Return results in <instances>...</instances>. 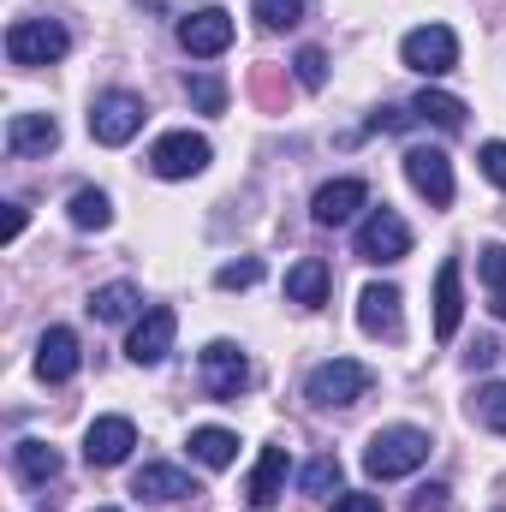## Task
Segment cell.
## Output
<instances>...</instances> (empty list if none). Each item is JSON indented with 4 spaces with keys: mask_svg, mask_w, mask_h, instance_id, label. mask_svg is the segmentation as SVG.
<instances>
[{
    "mask_svg": "<svg viewBox=\"0 0 506 512\" xmlns=\"http://www.w3.org/2000/svg\"><path fill=\"white\" fill-rule=\"evenodd\" d=\"M429 459V435L411 429V423H393V429H376L370 447H364V471L376 483H393V477H411L417 465Z\"/></svg>",
    "mask_w": 506,
    "mask_h": 512,
    "instance_id": "cell-1",
    "label": "cell"
},
{
    "mask_svg": "<svg viewBox=\"0 0 506 512\" xmlns=\"http://www.w3.org/2000/svg\"><path fill=\"white\" fill-rule=\"evenodd\" d=\"M370 387H376V370H370V364H358V358H328V364L310 370L304 399L322 405V411H346V405H358Z\"/></svg>",
    "mask_w": 506,
    "mask_h": 512,
    "instance_id": "cell-2",
    "label": "cell"
},
{
    "mask_svg": "<svg viewBox=\"0 0 506 512\" xmlns=\"http://www.w3.org/2000/svg\"><path fill=\"white\" fill-rule=\"evenodd\" d=\"M66 48H72V36H66V24H54V18H18V24L6 30V60H12V66H54Z\"/></svg>",
    "mask_w": 506,
    "mask_h": 512,
    "instance_id": "cell-3",
    "label": "cell"
},
{
    "mask_svg": "<svg viewBox=\"0 0 506 512\" xmlns=\"http://www.w3.org/2000/svg\"><path fill=\"white\" fill-rule=\"evenodd\" d=\"M399 60H405L411 72H423V78H447V72L459 66V36H453L447 24H417V30L399 42Z\"/></svg>",
    "mask_w": 506,
    "mask_h": 512,
    "instance_id": "cell-4",
    "label": "cell"
},
{
    "mask_svg": "<svg viewBox=\"0 0 506 512\" xmlns=\"http://www.w3.org/2000/svg\"><path fill=\"white\" fill-rule=\"evenodd\" d=\"M209 137L203 131H167L155 149H149V167H155V179H197L203 167H209Z\"/></svg>",
    "mask_w": 506,
    "mask_h": 512,
    "instance_id": "cell-5",
    "label": "cell"
},
{
    "mask_svg": "<svg viewBox=\"0 0 506 512\" xmlns=\"http://www.w3.org/2000/svg\"><path fill=\"white\" fill-rule=\"evenodd\" d=\"M143 131V102L131 96V90H108V96H96V108H90V137L96 143H108V149H120Z\"/></svg>",
    "mask_w": 506,
    "mask_h": 512,
    "instance_id": "cell-6",
    "label": "cell"
},
{
    "mask_svg": "<svg viewBox=\"0 0 506 512\" xmlns=\"http://www.w3.org/2000/svg\"><path fill=\"white\" fill-rule=\"evenodd\" d=\"M405 179H411L417 197H429V209L453 203V161H447V149H429V143L405 149Z\"/></svg>",
    "mask_w": 506,
    "mask_h": 512,
    "instance_id": "cell-7",
    "label": "cell"
},
{
    "mask_svg": "<svg viewBox=\"0 0 506 512\" xmlns=\"http://www.w3.org/2000/svg\"><path fill=\"white\" fill-rule=\"evenodd\" d=\"M203 387H209V399L233 405V399L251 387V358H245L233 340H215V346L203 352Z\"/></svg>",
    "mask_w": 506,
    "mask_h": 512,
    "instance_id": "cell-8",
    "label": "cell"
},
{
    "mask_svg": "<svg viewBox=\"0 0 506 512\" xmlns=\"http://www.w3.org/2000/svg\"><path fill=\"white\" fill-rule=\"evenodd\" d=\"M358 256H364V262H376V268H381V262H405V256H411V227L381 203L376 215L358 227Z\"/></svg>",
    "mask_w": 506,
    "mask_h": 512,
    "instance_id": "cell-9",
    "label": "cell"
},
{
    "mask_svg": "<svg viewBox=\"0 0 506 512\" xmlns=\"http://www.w3.org/2000/svg\"><path fill=\"white\" fill-rule=\"evenodd\" d=\"M179 48H185V54H197V60H215V54H227V48H233V12H221V6H203V12L179 18Z\"/></svg>",
    "mask_w": 506,
    "mask_h": 512,
    "instance_id": "cell-10",
    "label": "cell"
},
{
    "mask_svg": "<svg viewBox=\"0 0 506 512\" xmlns=\"http://www.w3.org/2000/svg\"><path fill=\"white\" fill-rule=\"evenodd\" d=\"M173 334H179V316H173V310H161V304H155V310H143V316H137V328H131V340H126V358H131V364H143V370H149V364H161V358L173 352Z\"/></svg>",
    "mask_w": 506,
    "mask_h": 512,
    "instance_id": "cell-11",
    "label": "cell"
},
{
    "mask_svg": "<svg viewBox=\"0 0 506 512\" xmlns=\"http://www.w3.org/2000/svg\"><path fill=\"white\" fill-rule=\"evenodd\" d=\"M131 447H137V423H131V417H96V423H90V435H84V459H90L96 471L126 465Z\"/></svg>",
    "mask_w": 506,
    "mask_h": 512,
    "instance_id": "cell-12",
    "label": "cell"
},
{
    "mask_svg": "<svg viewBox=\"0 0 506 512\" xmlns=\"http://www.w3.org/2000/svg\"><path fill=\"white\" fill-rule=\"evenodd\" d=\"M358 209H370V185H364V179H334V185H322L316 203H310L316 227H346V221H358Z\"/></svg>",
    "mask_w": 506,
    "mask_h": 512,
    "instance_id": "cell-13",
    "label": "cell"
},
{
    "mask_svg": "<svg viewBox=\"0 0 506 512\" xmlns=\"http://www.w3.org/2000/svg\"><path fill=\"white\" fill-rule=\"evenodd\" d=\"M399 304H405L399 286H364L358 292V328L376 334V340H399V328H405L399 322Z\"/></svg>",
    "mask_w": 506,
    "mask_h": 512,
    "instance_id": "cell-14",
    "label": "cell"
},
{
    "mask_svg": "<svg viewBox=\"0 0 506 512\" xmlns=\"http://www.w3.org/2000/svg\"><path fill=\"white\" fill-rule=\"evenodd\" d=\"M465 322V286H459V256L435 268V340H453Z\"/></svg>",
    "mask_w": 506,
    "mask_h": 512,
    "instance_id": "cell-15",
    "label": "cell"
},
{
    "mask_svg": "<svg viewBox=\"0 0 506 512\" xmlns=\"http://www.w3.org/2000/svg\"><path fill=\"white\" fill-rule=\"evenodd\" d=\"M36 376L42 382H72L78 376V334L72 328H48L36 340Z\"/></svg>",
    "mask_w": 506,
    "mask_h": 512,
    "instance_id": "cell-16",
    "label": "cell"
},
{
    "mask_svg": "<svg viewBox=\"0 0 506 512\" xmlns=\"http://www.w3.org/2000/svg\"><path fill=\"white\" fill-rule=\"evenodd\" d=\"M131 495H137V501H191V495H203V489H197L191 471H179V465H143V471L131 477Z\"/></svg>",
    "mask_w": 506,
    "mask_h": 512,
    "instance_id": "cell-17",
    "label": "cell"
},
{
    "mask_svg": "<svg viewBox=\"0 0 506 512\" xmlns=\"http://www.w3.org/2000/svg\"><path fill=\"white\" fill-rule=\"evenodd\" d=\"M286 471H292V459H286V447H262V459H256L251 483H245V501L256 512H268L280 495H286Z\"/></svg>",
    "mask_w": 506,
    "mask_h": 512,
    "instance_id": "cell-18",
    "label": "cell"
},
{
    "mask_svg": "<svg viewBox=\"0 0 506 512\" xmlns=\"http://www.w3.org/2000/svg\"><path fill=\"white\" fill-rule=\"evenodd\" d=\"M328 292H334V268H328L322 256H304V262L286 268V298H292V304L316 310V304H328Z\"/></svg>",
    "mask_w": 506,
    "mask_h": 512,
    "instance_id": "cell-19",
    "label": "cell"
},
{
    "mask_svg": "<svg viewBox=\"0 0 506 512\" xmlns=\"http://www.w3.org/2000/svg\"><path fill=\"white\" fill-rule=\"evenodd\" d=\"M60 143V126H54V114H12L6 120V149L24 161V155H48Z\"/></svg>",
    "mask_w": 506,
    "mask_h": 512,
    "instance_id": "cell-20",
    "label": "cell"
},
{
    "mask_svg": "<svg viewBox=\"0 0 506 512\" xmlns=\"http://www.w3.org/2000/svg\"><path fill=\"white\" fill-rule=\"evenodd\" d=\"M191 459L209 471H227L239 459V435L233 429H191Z\"/></svg>",
    "mask_w": 506,
    "mask_h": 512,
    "instance_id": "cell-21",
    "label": "cell"
},
{
    "mask_svg": "<svg viewBox=\"0 0 506 512\" xmlns=\"http://www.w3.org/2000/svg\"><path fill=\"white\" fill-rule=\"evenodd\" d=\"M12 465H18L24 483H54V477H60V453H54L48 441H18V447H12Z\"/></svg>",
    "mask_w": 506,
    "mask_h": 512,
    "instance_id": "cell-22",
    "label": "cell"
},
{
    "mask_svg": "<svg viewBox=\"0 0 506 512\" xmlns=\"http://www.w3.org/2000/svg\"><path fill=\"white\" fill-rule=\"evenodd\" d=\"M411 114H417V120H429L435 131H459V126H465V102H459V96H447V90H423V96L411 102Z\"/></svg>",
    "mask_w": 506,
    "mask_h": 512,
    "instance_id": "cell-23",
    "label": "cell"
},
{
    "mask_svg": "<svg viewBox=\"0 0 506 512\" xmlns=\"http://www.w3.org/2000/svg\"><path fill=\"white\" fill-rule=\"evenodd\" d=\"M108 221H114V203H108V191H96V185L72 191V227H78V233H102Z\"/></svg>",
    "mask_w": 506,
    "mask_h": 512,
    "instance_id": "cell-24",
    "label": "cell"
},
{
    "mask_svg": "<svg viewBox=\"0 0 506 512\" xmlns=\"http://www.w3.org/2000/svg\"><path fill=\"white\" fill-rule=\"evenodd\" d=\"M90 316H96V322H126V316H137V286H126V280H114V286H96V298H90Z\"/></svg>",
    "mask_w": 506,
    "mask_h": 512,
    "instance_id": "cell-25",
    "label": "cell"
},
{
    "mask_svg": "<svg viewBox=\"0 0 506 512\" xmlns=\"http://www.w3.org/2000/svg\"><path fill=\"white\" fill-rule=\"evenodd\" d=\"M251 18L262 30H292L304 18V0H251Z\"/></svg>",
    "mask_w": 506,
    "mask_h": 512,
    "instance_id": "cell-26",
    "label": "cell"
},
{
    "mask_svg": "<svg viewBox=\"0 0 506 512\" xmlns=\"http://www.w3.org/2000/svg\"><path fill=\"white\" fill-rule=\"evenodd\" d=\"M471 411L495 429V435H506V382H489V387H477V399H471Z\"/></svg>",
    "mask_w": 506,
    "mask_h": 512,
    "instance_id": "cell-27",
    "label": "cell"
},
{
    "mask_svg": "<svg viewBox=\"0 0 506 512\" xmlns=\"http://www.w3.org/2000/svg\"><path fill=\"white\" fill-rule=\"evenodd\" d=\"M185 96H191L203 114H221V108H227V84H221L215 72H197V78H185Z\"/></svg>",
    "mask_w": 506,
    "mask_h": 512,
    "instance_id": "cell-28",
    "label": "cell"
},
{
    "mask_svg": "<svg viewBox=\"0 0 506 512\" xmlns=\"http://www.w3.org/2000/svg\"><path fill=\"white\" fill-rule=\"evenodd\" d=\"M298 489H304V495H328V489H340V459H334V453L310 459L304 477H298Z\"/></svg>",
    "mask_w": 506,
    "mask_h": 512,
    "instance_id": "cell-29",
    "label": "cell"
},
{
    "mask_svg": "<svg viewBox=\"0 0 506 512\" xmlns=\"http://www.w3.org/2000/svg\"><path fill=\"white\" fill-rule=\"evenodd\" d=\"M477 274H483L489 298H501V292H506V245H483V256H477Z\"/></svg>",
    "mask_w": 506,
    "mask_h": 512,
    "instance_id": "cell-30",
    "label": "cell"
},
{
    "mask_svg": "<svg viewBox=\"0 0 506 512\" xmlns=\"http://www.w3.org/2000/svg\"><path fill=\"white\" fill-rule=\"evenodd\" d=\"M292 72H298V84H304V90H322V84H328V54H322V48H298Z\"/></svg>",
    "mask_w": 506,
    "mask_h": 512,
    "instance_id": "cell-31",
    "label": "cell"
},
{
    "mask_svg": "<svg viewBox=\"0 0 506 512\" xmlns=\"http://www.w3.org/2000/svg\"><path fill=\"white\" fill-rule=\"evenodd\" d=\"M256 280H262V262H256V256H245V262H227V268L215 274V286H221V292H245V286H256Z\"/></svg>",
    "mask_w": 506,
    "mask_h": 512,
    "instance_id": "cell-32",
    "label": "cell"
},
{
    "mask_svg": "<svg viewBox=\"0 0 506 512\" xmlns=\"http://www.w3.org/2000/svg\"><path fill=\"white\" fill-rule=\"evenodd\" d=\"M477 161H483L489 185H501V191H506V143H483V155H477Z\"/></svg>",
    "mask_w": 506,
    "mask_h": 512,
    "instance_id": "cell-33",
    "label": "cell"
},
{
    "mask_svg": "<svg viewBox=\"0 0 506 512\" xmlns=\"http://www.w3.org/2000/svg\"><path fill=\"white\" fill-rule=\"evenodd\" d=\"M411 120H417V114H405V108H376V114H370V131H405Z\"/></svg>",
    "mask_w": 506,
    "mask_h": 512,
    "instance_id": "cell-34",
    "label": "cell"
},
{
    "mask_svg": "<svg viewBox=\"0 0 506 512\" xmlns=\"http://www.w3.org/2000/svg\"><path fill=\"white\" fill-rule=\"evenodd\" d=\"M334 512H387V507H381V495H364V489H352V495H340V501H334Z\"/></svg>",
    "mask_w": 506,
    "mask_h": 512,
    "instance_id": "cell-35",
    "label": "cell"
},
{
    "mask_svg": "<svg viewBox=\"0 0 506 512\" xmlns=\"http://www.w3.org/2000/svg\"><path fill=\"white\" fill-rule=\"evenodd\" d=\"M411 512H447V483H429V489H417Z\"/></svg>",
    "mask_w": 506,
    "mask_h": 512,
    "instance_id": "cell-36",
    "label": "cell"
},
{
    "mask_svg": "<svg viewBox=\"0 0 506 512\" xmlns=\"http://www.w3.org/2000/svg\"><path fill=\"white\" fill-rule=\"evenodd\" d=\"M24 233V203H6V245Z\"/></svg>",
    "mask_w": 506,
    "mask_h": 512,
    "instance_id": "cell-37",
    "label": "cell"
},
{
    "mask_svg": "<svg viewBox=\"0 0 506 512\" xmlns=\"http://www.w3.org/2000/svg\"><path fill=\"white\" fill-rule=\"evenodd\" d=\"M495 316H506V292H501V298H495Z\"/></svg>",
    "mask_w": 506,
    "mask_h": 512,
    "instance_id": "cell-38",
    "label": "cell"
},
{
    "mask_svg": "<svg viewBox=\"0 0 506 512\" xmlns=\"http://www.w3.org/2000/svg\"><path fill=\"white\" fill-rule=\"evenodd\" d=\"M96 512H114V507H96Z\"/></svg>",
    "mask_w": 506,
    "mask_h": 512,
    "instance_id": "cell-39",
    "label": "cell"
}]
</instances>
